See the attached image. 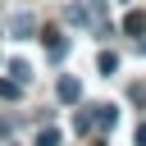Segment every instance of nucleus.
Listing matches in <instances>:
<instances>
[{"label":"nucleus","instance_id":"nucleus-1","mask_svg":"<svg viewBox=\"0 0 146 146\" xmlns=\"http://www.w3.org/2000/svg\"><path fill=\"white\" fill-rule=\"evenodd\" d=\"M55 96H59L64 105H78V100H82V82H78L73 73H64V78L55 82Z\"/></svg>","mask_w":146,"mask_h":146},{"label":"nucleus","instance_id":"nucleus-2","mask_svg":"<svg viewBox=\"0 0 146 146\" xmlns=\"http://www.w3.org/2000/svg\"><path fill=\"white\" fill-rule=\"evenodd\" d=\"M41 41H46V55H50V59H64V55H68V36H64V32L46 27V32H41Z\"/></svg>","mask_w":146,"mask_h":146},{"label":"nucleus","instance_id":"nucleus-3","mask_svg":"<svg viewBox=\"0 0 146 146\" xmlns=\"http://www.w3.org/2000/svg\"><path fill=\"white\" fill-rule=\"evenodd\" d=\"M123 32H128V36H146V14H137V9L123 14Z\"/></svg>","mask_w":146,"mask_h":146},{"label":"nucleus","instance_id":"nucleus-4","mask_svg":"<svg viewBox=\"0 0 146 146\" xmlns=\"http://www.w3.org/2000/svg\"><path fill=\"white\" fill-rule=\"evenodd\" d=\"M64 18H68V23H78V27H91V14H87V5H68V9H64Z\"/></svg>","mask_w":146,"mask_h":146},{"label":"nucleus","instance_id":"nucleus-5","mask_svg":"<svg viewBox=\"0 0 146 146\" xmlns=\"http://www.w3.org/2000/svg\"><path fill=\"white\" fill-rule=\"evenodd\" d=\"M36 32V18L32 14H14V36H32Z\"/></svg>","mask_w":146,"mask_h":146},{"label":"nucleus","instance_id":"nucleus-6","mask_svg":"<svg viewBox=\"0 0 146 146\" xmlns=\"http://www.w3.org/2000/svg\"><path fill=\"white\" fill-rule=\"evenodd\" d=\"M114 105H96V128H114Z\"/></svg>","mask_w":146,"mask_h":146},{"label":"nucleus","instance_id":"nucleus-7","mask_svg":"<svg viewBox=\"0 0 146 146\" xmlns=\"http://www.w3.org/2000/svg\"><path fill=\"white\" fill-rule=\"evenodd\" d=\"M59 141H64L59 128H41V132H36V146H59Z\"/></svg>","mask_w":146,"mask_h":146},{"label":"nucleus","instance_id":"nucleus-8","mask_svg":"<svg viewBox=\"0 0 146 146\" xmlns=\"http://www.w3.org/2000/svg\"><path fill=\"white\" fill-rule=\"evenodd\" d=\"M9 73H14V82H27V78H32V64H23V59H9Z\"/></svg>","mask_w":146,"mask_h":146},{"label":"nucleus","instance_id":"nucleus-9","mask_svg":"<svg viewBox=\"0 0 146 146\" xmlns=\"http://www.w3.org/2000/svg\"><path fill=\"white\" fill-rule=\"evenodd\" d=\"M96 68H100V73H114V68H119V55H114V50H105V55L96 59Z\"/></svg>","mask_w":146,"mask_h":146},{"label":"nucleus","instance_id":"nucleus-10","mask_svg":"<svg viewBox=\"0 0 146 146\" xmlns=\"http://www.w3.org/2000/svg\"><path fill=\"white\" fill-rule=\"evenodd\" d=\"M128 100L132 105H146V87H128Z\"/></svg>","mask_w":146,"mask_h":146},{"label":"nucleus","instance_id":"nucleus-11","mask_svg":"<svg viewBox=\"0 0 146 146\" xmlns=\"http://www.w3.org/2000/svg\"><path fill=\"white\" fill-rule=\"evenodd\" d=\"M9 128H14V123H9V119H0V137H9Z\"/></svg>","mask_w":146,"mask_h":146},{"label":"nucleus","instance_id":"nucleus-12","mask_svg":"<svg viewBox=\"0 0 146 146\" xmlns=\"http://www.w3.org/2000/svg\"><path fill=\"white\" fill-rule=\"evenodd\" d=\"M137 146H146V123H141V128H137Z\"/></svg>","mask_w":146,"mask_h":146}]
</instances>
